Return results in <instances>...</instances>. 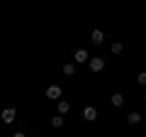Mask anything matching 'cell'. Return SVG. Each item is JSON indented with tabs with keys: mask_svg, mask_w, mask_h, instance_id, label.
<instances>
[{
	"mask_svg": "<svg viewBox=\"0 0 146 137\" xmlns=\"http://www.w3.org/2000/svg\"><path fill=\"white\" fill-rule=\"evenodd\" d=\"M68 110H71V103L68 100H58V115H66Z\"/></svg>",
	"mask_w": 146,
	"mask_h": 137,
	"instance_id": "8992f818",
	"label": "cell"
},
{
	"mask_svg": "<svg viewBox=\"0 0 146 137\" xmlns=\"http://www.w3.org/2000/svg\"><path fill=\"white\" fill-rule=\"evenodd\" d=\"M12 137H27V135H25V132H15V135H12Z\"/></svg>",
	"mask_w": 146,
	"mask_h": 137,
	"instance_id": "5bb4252c",
	"label": "cell"
},
{
	"mask_svg": "<svg viewBox=\"0 0 146 137\" xmlns=\"http://www.w3.org/2000/svg\"><path fill=\"white\" fill-rule=\"evenodd\" d=\"M144 103H146V95H144Z\"/></svg>",
	"mask_w": 146,
	"mask_h": 137,
	"instance_id": "9a60e30c",
	"label": "cell"
},
{
	"mask_svg": "<svg viewBox=\"0 0 146 137\" xmlns=\"http://www.w3.org/2000/svg\"><path fill=\"white\" fill-rule=\"evenodd\" d=\"M63 74H66V76H73V74H76V61H73V64H66V66H63Z\"/></svg>",
	"mask_w": 146,
	"mask_h": 137,
	"instance_id": "30bf717a",
	"label": "cell"
},
{
	"mask_svg": "<svg viewBox=\"0 0 146 137\" xmlns=\"http://www.w3.org/2000/svg\"><path fill=\"white\" fill-rule=\"evenodd\" d=\"M112 105L122 108V105H124V95H122V93H112Z\"/></svg>",
	"mask_w": 146,
	"mask_h": 137,
	"instance_id": "5b68a950",
	"label": "cell"
},
{
	"mask_svg": "<svg viewBox=\"0 0 146 137\" xmlns=\"http://www.w3.org/2000/svg\"><path fill=\"white\" fill-rule=\"evenodd\" d=\"M136 81H139V83H141V86H146V71H141V74H139V76H136Z\"/></svg>",
	"mask_w": 146,
	"mask_h": 137,
	"instance_id": "4fadbf2b",
	"label": "cell"
},
{
	"mask_svg": "<svg viewBox=\"0 0 146 137\" xmlns=\"http://www.w3.org/2000/svg\"><path fill=\"white\" fill-rule=\"evenodd\" d=\"M0 118H3V122H12L17 118V110H15V108H5V110L0 113Z\"/></svg>",
	"mask_w": 146,
	"mask_h": 137,
	"instance_id": "277c9868",
	"label": "cell"
},
{
	"mask_svg": "<svg viewBox=\"0 0 146 137\" xmlns=\"http://www.w3.org/2000/svg\"><path fill=\"white\" fill-rule=\"evenodd\" d=\"M88 66H90V71H102V68H105V59L102 56H93L88 61Z\"/></svg>",
	"mask_w": 146,
	"mask_h": 137,
	"instance_id": "6da1fadb",
	"label": "cell"
},
{
	"mask_svg": "<svg viewBox=\"0 0 146 137\" xmlns=\"http://www.w3.org/2000/svg\"><path fill=\"white\" fill-rule=\"evenodd\" d=\"M127 122H129V125H136V122H141V113H129V115H127Z\"/></svg>",
	"mask_w": 146,
	"mask_h": 137,
	"instance_id": "9c48e42d",
	"label": "cell"
},
{
	"mask_svg": "<svg viewBox=\"0 0 146 137\" xmlns=\"http://www.w3.org/2000/svg\"><path fill=\"white\" fill-rule=\"evenodd\" d=\"M73 61H76V64H88L90 56H88V52H85V49H78V52L73 54Z\"/></svg>",
	"mask_w": 146,
	"mask_h": 137,
	"instance_id": "3957f363",
	"label": "cell"
},
{
	"mask_svg": "<svg viewBox=\"0 0 146 137\" xmlns=\"http://www.w3.org/2000/svg\"><path fill=\"white\" fill-rule=\"evenodd\" d=\"M83 118H85V120H95V118H98V110H95V108H85Z\"/></svg>",
	"mask_w": 146,
	"mask_h": 137,
	"instance_id": "52a82bcc",
	"label": "cell"
},
{
	"mask_svg": "<svg viewBox=\"0 0 146 137\" xmlns=\"http://www.w3.org/2000/svg\"><path fill=\"white\" fill-rule=\"evenodd\" d=\"M61 93H63V91H61V86H56V83L46 88V98H51V100H58V98H61Z\"/></svg>",
	"mask_w": 146,
	"mask_h": 137,
	"instance_id": "7a4b0ae2",
	"label": "cell"
},
{
	"mask_svg": "<svg viewBox=\"0 0 146 137\" xmlns=\"http://www.w3.org/2000/svg\"><path fill=\"white\" fill-rule=\"evenodd\" d=\"M51 125H54V127H61V125H63V118H61V115L51 118Z\"/></svg>",
	"mask_w": 146,
	"mask_h": 137,
	"instance_id": "8fae6325",
	"label": "cell"
},
{
	"mask_svg": "<svg viewBox=\"0 0 146 137\" xmlns=\"http://www.w3.org/2000/svg\"><path fill=\"white\" fill-rule=\"evenodd\" d=\"M112 54H122V44H119V42L112 44Z\"/></svg>",
	"mask_w": 146,
	"mask_h": 137,
	"instance_id": "7c38bea8",
	"label": "cell"
},
{
	"mask_svg": "<svg viewBox=\"0 0 146 137\" xmlns=\"http://www.w3.org/2000/svg\"><path fill=\"white\" fill-rule=\"evenodd\" d=\"M93 42H95V44H102V42H105L102 30H93Z\"/></svg>",
	"mask_w": 146,
	"mask_h": 137,
	"instance_id": "ba28073f",
	"label": "cell"
}]
</instances>
